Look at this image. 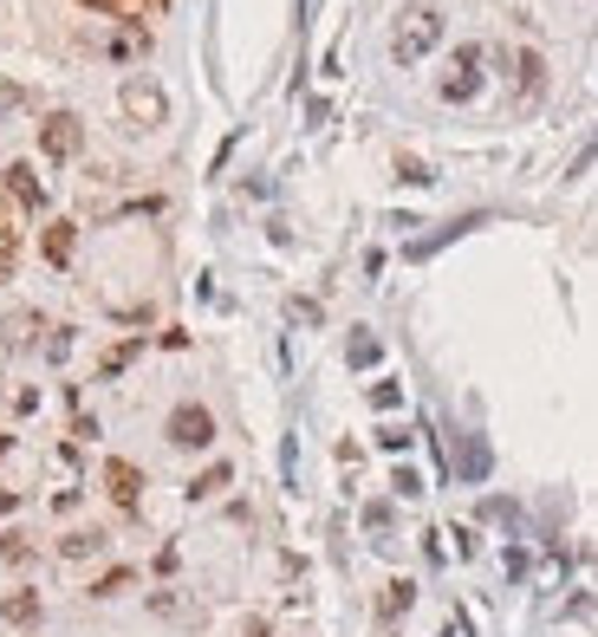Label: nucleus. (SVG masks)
I'll return each instance as SVG.
<instances>
[{
    "instance_id": "nucleus-15",
    "label": "nucleus",
    "mask_w": 598,
    "mask_h": 637,
    "mask_svg": "<svg viewBox=\"0 0 598 637\" xmlns=\"http://www.w3.org/2000/svg\"><path fill=\"white\" fill-rule=\"evenodd\" d=\"M215 488H228V462H209V469H202V475L189 482V501H209Z\"/></svg>"
},
{
    "instance_id": "nucleus-26",
    "label": "nucleus",
    "mask_w": 598,
    "mask_h": 637,
    "mask_svg": "<svg viewBox=\"0 0 598 637\" xmlns=\"http://www.w3.org/2000/svg\"><path fill=\"white\" fill-rule=\"evenodd\" d=\"M247 637H267V625H261V618H247Z\"/></svg>"
},
{
    "instance_id": "nucleus-22",
    "label": "nucleus",
    "mask_w": 598,
    "mask_h": 637,
    "mask_svg": "<svg viewBox=\"0 0 598 637\" xmlns=\"http://www.w3.org/2000/svg\"><path fill=\"white\" fill-rule=\"evenodd\" d=\"M397 176H403V183H417V189H423V183H436V176H430L417 156H397Z\"/></svg>"
},
{
    "instance_id": "nucleus-7",
    "label": "nucleus",
    "mask_w": 598,
    "mask_h": 637,
    "mask_svg": "<svg viewBox=\"0 0 598 637\" xmlns=\"http://www.w3.org/2000/svg\"><path fill=\"white\" fill-rule=\"evenodd\" d=\"M7 196H13L20 209H46V189H40V176H33L26 163H7Z\"/></svg>"
},
{
    "instance_id": "nucleus-2",
    "label": "nucleus",
    "mask_w": 598,
    "mask_h": 637,
    "mask_svg": "<svg viewBox=\"0 0 598 637\" xmlns=\"http://www.w3.org/2000/svg\"><path fill=\"white\" fill-rule=\"evenodd\" d=\"M169 442H176V449H209V442H215L209 404H176V410H169Z\"/></svg>"
},
{
    "instance_id": "nucleus-23",
    "label": "nucleus",
    "mask_w": 598,
    "mask_h": 637,
    "mask_svg": "<svg viewBox=\"0 0 598 637\" xmlns=\"http://www.w3.org/2000/svg\"><path fill=\"white\" fill-rule=\"evenodd\" d=\"M131 358H137V339H131V345H118V352H104V377H118Z\"/></svg>"
},
{
    "instance_id": "nucleus-24",
    "label": "nucleus",
    "mask_w": 598,
    "mask_h": 637,
    "mask_svg": "<svg viewBox=\"0 0 598 637\" xmlns=\"http://www.w3.org/2000/svg\"><path fill=\"white\" fill-rule=\"evenodd\" d=\"M372 404H377V410H397V404H403V391H397V384H372Z\"/></svg>"
},
{
    "instance_id": "nucleus-1",
    "label": "nucleus",
    "mask_w": 598,
    "mask_h": 637,
    "mask_svg": "<svg viewBox=\"0 0 598 637\" xmlns=\"http://www.w3.org/2000/svg\"><path fill=\"white\" fill-rule=\"evenodd\" d=\"M436 40H443V13H436V7H403V13H397V33H390V59H397V66H417L423 53H436Z\"/></svg>"
},
{
    "instance_id": "nucleus-8",
    "label": "nucleus",
    "mask_w": 598,
    "mask_h": 637,
    "mask_svg": "<svg viewBox=\"0 0 598 637\" xmlns=\"http://www.w3.org/2000/svg\"><path fill=\"white\" fill-rule=\"evenodd\" d=\"M73 248H78V228H73V221H53V228H46V241H40V254H46L53 267H73Z\"/></svg>"
},
{
    "instance_id": "nucleus-5",
    "label": "nucleus",
    "mask_w": 598,
    "mask_h": 637,
    "mask_svg": "<svg viewBox=\"0 0 598 637\" xmlns=\"http://www.w3.org/2000/svg\"><path fill=\"white\" fill-rule=\"evenodd\" d=\"M78 143H85V124H78L73 111H53V118L40 124V150H46L53 163H73Z\"/></svg>"
},
{
    "instance_id": "nucleus-17",
    "label": "nucleus",
    "mask_w": 598,
    "mask_h": 637,
    "mask_svg": "<svg viewBox=\"0 0 598 637\" xmlns=\"http://www.w3.org/2000/svg\"><path fill=\"white\" fill-rule=\"evenodd\" d=\"M0 560H7V567H26V560H33V540H26V534H0Z\"/></svg>"
},
{
    "instance_id": "nucleus-21",
    "label": "nucleus",
    "mask_w": 598,
    "mask_h": 637,
    "mask_svg": "<svg viewBox=\"0 0 598 637\" xmlns=\"http://www.w3.org/2000/svg\"><path fill=\"white\" fill-rule=\"evenodd\" d=\"M345 358H352V364H358V371H365V364H377V339H365V332H358V339H352V345H345Z\"/></svg>"
},
{
    "instance_id": "nucleus-18",
    "label": "nucleus",
    "mask_w": 598,
    "mask_h": 637,
    "mask_svg": "<svg viewBox=\"0 0 598 637\" xmlns=\"http://www.w3.org/2000/svg\"><path fill=\"white\" fill-rule=\"evenodd\" d=\"M144 46H150V33H144V26H131V33H118V40H111V59H137Z\"/></svg>"
},
{
    "instance_id": "nucleus-3",
    "label": "nucleus",
    "mask_w": 598,
    "mask_h": 637,
    "mask_svg": "<svg viewBox=\"0 0 598 637\" xmlns=\"http://www.w3.org/2000/svg\"><path fill=\"white\" fill-rule=\"evenodd\" d=\"M124 118L150 131V124H163L169 118V98H163V85H150V78H124Z\"/></svg>"
},
{
    "instance_id": "nucleus-11",
    "label": "nucleus",
    "mask_w": 598,
    "mask_h": 637,
    "mask_svg": "<svg viewBox=\"0 0 598 637\" xmlns=\"http://www.w3.org/2000/svg\"><path fill=\"white\" fill-rule=\"evenodd\" d=\"M7 625H20V631H33L40 625V592H7Z\"/></svg>"
},
{
    "instance_id": "nucleus-16",
    "label": "nucleus",
    "mask_w": 598,
    "mask_h": 637,
    "mask_svg": "<svg viewBox=\"0 0 598 637\" xmlns=\"http://www.w3.org/2000/svg\"><path fill=\"white\" fill-rule=\"evenodd\" d=\"M540 53H514V78H521V98H533V91H540Z\"/></svg>"
},
{
    "instance_id": "nucleus-25",
    "label": "nucleus",
    "mask_w": 598,
    "mask_h": 637,
    "mask_svg": "<svg viewBox=\"0 0 598 637\" xmlns=\"http://www.w3.org/2000/svg\"><path fill=\"white\" fill-rule=\"evenodd\" d=\"M365 527H372V534H384V527H390V507H384V501H372V507H365Z\"/></svg>"
},
{
    "instance_id": "nucleus-12",
    "label": "nucleus",
    "mask_w": 598,
    "mask_h": 637,
    "mask_svg": "<svg viewBox=\"0 0 598 637\" xmlns=\"http://www.w3.org/2000/svg\"><path fill=\"white\" fill-rule=\"evenodd\" d=\"M0 332H7V345H13V352H26V345H33V332H40V312H7V326H0Z\"/></svg>"
},
{
    "instance_id": "nucleus-6",
    "label": "nucleus",
    "mask_w": 598,
    "mask_h": 637,
    "mask_svg": "<svg viewBox=\"0 0 598 637\" xmlns=\"http://www.w3.org/2000/svg\"><path fill=\"white\" fill-rule=\"evenodd\" d=\"M104 488H111V501L124 507V514H137V501H144V469L137 462H104Z\"/></svg>"
},
{
    "instance_id": "nucleus-14",
    "label": "nucleus",
    "mask_w": 598,
    "mask_h": 637,
    "mask_svg": "<svg viewBox=\"0 0 598 637\" xmlns=\"http://www.w3.org/2000/svg\"><path fill=\"white\" fill-rule=\"evenodd\" d=\"M13 267H20V228L0 215V281H13Z\"/></svg>"
},
{
    "instance_id": "nucleus-10",
    "label": "nucleus",
    "mask_w": 598,
    "mask_h": 637,
    "mask_svg": "<svg viewBox=\"0 0 598 637\" xmlns=\"http://www.w3.org/2000/svg\"><path fill=\"white\" fill-rule=\"evenodd\" d=\"M410 598H417V585H410V579H390V585H384V598H377V618H384V625H397V618L410 612Z\"/></svg>"
},
{
    "instance_id": "nucleus-20",
    "label": "nucleus",
    "mask_w": 598,
    "mask_h": 637,
    "mask_svg": "<svg viewBox=\"0 0 598 637\" xmlns=\"http://www.w3.org/2000/svg\"><path fill=\"white\" fill-rule=\"evenodd\" d=\"M131 579H137V572H131V567H111V572H104V579H98V585H91V598H111V592H124Z\"/></svg>"
},
{
    "instance_id": "nucleus-9",
    "label": "nucleus",
    "mask_w": 598,
    "mask_h": 637,
    "mask_svg": "<svg viewBox=\"0 0 598 637\" xmlns=\"http://www.w3.org/2000/svg\"><path fill=\"white\" fill-rule=\"evenodd\" d=\"M78 7H98V13H118V20H156L169 0H78Z\"/></svg>"
},
{
    "instance_id": "nucleus-19",
    "label": "nucleus",
    "mask_w": 598,
    "mask_h": 637,
    "mask_svg": "<svg viewBox=\"0 0 598 637\" xmlns=\"http://www.w3.org/2000/svg\"><path fill=\"white\" fill-rule=\"evenodd\" d=\"M98 547H104V534H73V540H59V553H66V560H91Z\"/></svg>"
},
{
    "instance_id": "nucleus-4",
    "label": "nucleus",
    "mask_w": 598,
    "mask_h": 637,
    "mask_svg": "<svg viewBox=\"0 0 598 637\" xmlns=\"http://www.w3.org/2000/svg\"><path fill=\"white\" fill-rule=\"evenodd\" d=\"M443 91V105H468L475 91H481V46H462L455 53V66H449V78L436 85Z\"/></svg>"
},
{
    "instance_id": "nucleus-13",
    "label": "nucleus",
    "mask_w": 598,
    "mask_h": 637,
    "mask_svg": "<svg viewBox=\"0 0 598 637\" xmlns=\"http://www.w3.org/2000/svg\"><path fill=\"white\" fill-rule=\"evenodd\" d=\"M468 482H481L488 475V449H481V436H462V462H455Z\"/></svg>"
}]
</instances>
